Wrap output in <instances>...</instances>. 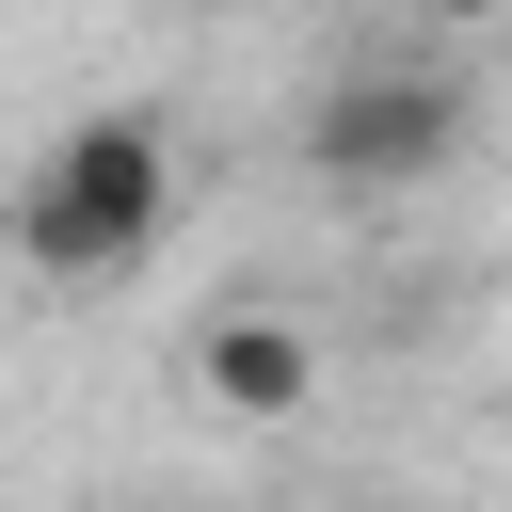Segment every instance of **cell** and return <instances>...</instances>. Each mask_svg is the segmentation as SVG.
Instances as JSON below:
<instances>
[{
    "label": "cell",
    "instance_id": "cell-1",
    "mask_svg": "<svg viewBox=\"0 0 512 512\" xmlns=\"http://www.w3.org/2000/svg\"><path fill=\"white\" fill-rule=\"evenodd\" d=\"M0 240L32 288H128L160 240H176V128L128 96V112H64L48 160L0 192Z\"/></svg>",
    "mask_w": 512,
    "mask_h": 512
},
{
    "label": "cell",
    "instance_id": "cell-2",
    "mask_svg": "<svg viewBox=\"0 0 512 512\" xmlns=\"http://www.w3.org/2000/svg\"><path fill=\"white\" fill-rule=\"evenodd\" d=\"M464 128H480V96L448 64H336L304 96V176L320 192H416L464 160Z\"/></svg>",
    "mask_w": 512,
    "mask_h": 512
},
{
    "label": "cell",
    "instance_id": "cell-3",
    "mask_svg": "<svg viewBox=\"0 0 512 512\" xmlns=\"http://www.w3.org/2000/svg\"><path fill=\"white\" fill-rule=\"evenodd\" d=\"M192 400L240 416V432H288V416L320 400V336H304L288 304H224V320L192 336Z\"/></svg>",
    "mask_w": 512,
    "mask_h": 512
},
{
    "label": "cell",
    "instance_id": "cell-4",
    "mask_svg": "<svg viewBox=\"0 0 512 512\" xmlns=\"http://www.w3.org/2000/svg\"><path fill=\"white\" fill-rule=\"evenodd\" d=\"M432 16H448V32H480V16H496V0H432Z\"/></svg>",
    "mask_w": 512,
    "mask_h": 512
}]
</instances>
